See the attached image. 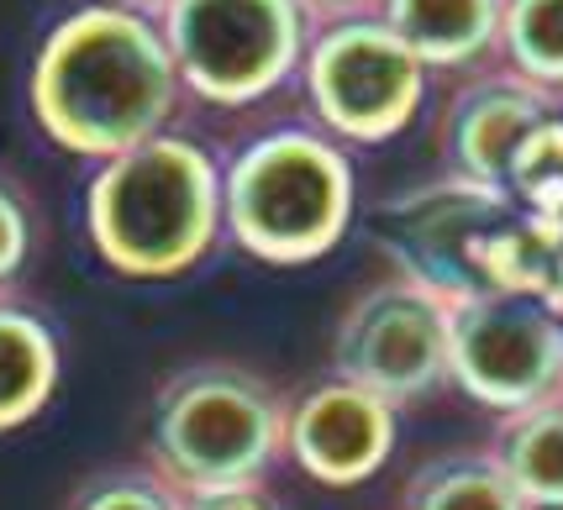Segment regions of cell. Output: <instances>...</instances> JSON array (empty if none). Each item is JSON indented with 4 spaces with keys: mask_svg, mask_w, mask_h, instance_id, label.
Wrapping results in <instances>:
<instances>
[{
    "mask_svg": "<svg viewBox=\"0 0 563 510\" xmlns=\"http://www.w3.org/2000/svg\"><path fill=\"white\" fill-rule=\"evenodd\" d=\"M506 226V195L485 190L474 179H453L427 195H406L385 206L379 217V237L400 264V279H417L442 300L464 306L490 295L485 268H479V247Z\"/></svg>",
    "mask_w": 563,
    "mask_h": 510,
    "instance_id": "9c48e42d",
    "label": "cell"
},
{
    "mask_svg": "<svg viewBox=\"0 0 563 510\" xmlns=\"http://www.w3.org/2000/svg\"><path fill=\"white\" fill-rule=\"evenodd\" d=\"M395 447V406L385 395L347 379L311 385L290 406L285 421V453L311 474L317 485L347 489L374 479Z\"/></svg>",
    "mask_w": 563,
    "mask_h": 510,
    "instance_id": "30bf717a",
    "label": "cell"
},
{
    "mask_svg": "<svg viewBox=\"0 0 563 510\" xmlns=\"http://www.w3.org/2000/svg\"><path fill=\"white\" fill-rule=\"evenodd\" d=\"M58 374H64V347L53 321L16 295H0V437L43 415Z\"/></svg>",
    "mask_w": 563,
    "mask_h": 510,
    "instance_id": "7c38bea8",
    "label": "cell"
},
{
    "mask_svg": "<svg viewBox=\"0 0 563 510\" xmlns=\"http://www.w3.org/2000/svg\"><path fill=\"white\" fill-rule=\"evenodd\" d=\"M290 406L243 364H190L169 374L147 411V468L179 495L264 485L285 453Z\"/></svg>",
    "mask_w": 563,
    "mask_h": 510,
    "instance_id": "3957f363",
    "label": "cell"
},
{
    "mask_svg": "<svg viewBox=\"0 0 563 510\" xmlns=\"http://www.w3.org/2000/svg\"><path fill=\"white\" fill-rule=\"evenodd\" d=\"M511 190L527 200V211L542 221H559L563 226V122L548 117V122L527 137L521 158H516Z\"/></svg>",
    "mask_w": 563,
    "mask_h": 510,
    "instance_id": "e0dca14e",
    "label": "cell"
},
{
    "mask_svg": "<svg viewBox=\"0 0 563 510\" xmlns=\"http://www.w3.org/2000/svg\"><path fill=\"white\" fill-rule=\"evenodd\" d=\"M111 5H126V11H143V16H153V22H158V16L169 11L174 0H111Z\"/></svg>",
    "mask_w": 563,
    "mask_h": 510,
    "instance_id": "7402d4cb",
    "label": "cell"
},
{
    "mask_svg": "<svg viewBox=\"0 0 563 510\" xmlns=\"http://www.w3.org/2000/svg\"><path fill=\"white\" fill-rule=\"evenodd\" d=\"M221 206L243 253L279 268L311 264L353 221V164L327 132L274 126L221 169Z\"/></svg>",
    "mask_w": 563,
    "mask_h": 510,
    "instance_id": "277c9868",
    "label": "cell"
},
{
    "mask_svg": "<svg viewBox=\"0 0 563 510\" xmlns=\"http://www.w3.org/2000/svg\"><path fill=\"white\" fill-rule=\"evenodd\" d=\"M448 342H453V300H442L417 279H385L347 306L332 358L338 379L400 406L448 379Z\"/></svg>",
    "mask_w": 563,
    "mask_h": 510,
    "instance_id": "ba28073f",
    "label": "cell"
},
{
    "mask_svg": "<svg viewBox=\"0 0 563 510\" xmlns=\"http://www.w3.org/2000/svg\"><path fill=\"white\" fill-rule=\"evenodd\" d=\"M300 5H306V16H311V22L332 26V22H353L368 0H300Z\"/></svg>",
    "mask_w": 563,
    "mask_h": 510,
    "instance_id": "44dd1931",
    "label": "cell"
},
{
    "mask_svg": "<svg viewBox=\"0 0 563 510\" xmlns=\"http://www.w3.org/2000/svg\"><path fill=\"white\" fill-rule=\"evenodd\" d=\"M306 96L321 126L347 143H385L417 117L427 64L379 16L321 26L306 48Z\"/></svg>",
    "mask_w": 563,
    "mask_h": 510,
    "instance_id": "8992f818",
    "label": "cell"
},
{
    "mask_svg": "<svg viewBox=\"0 0 563 510\" xmlns=\"http://www.w3.org/2000/svg\"><path fill=\"white\" fill-rule=\"evenodd\" d=\"M548 117L553 111H548V96L538 85H479V90H468L459 100V117H453V153H459L464 179L506 195L521 147Z\"/></svg>",
    "mask_w": 563,
    "mask_h": 510,
    "instance_id": "8fae6325",
    "label": "cell"
},
{
    "mask_svg": "<svg viewBox=\"0 0 563 510\" xmlns=\"http://www.w3.org/2000/svg\"><path fill=\"white\" fill-rule=\"evenodd\" d=\"M26 96L53 143L106 164L169 132L185 85L164 26L143 11L96 0L43 37Z\"/></svg>",
    "mask_w": 563,
    "mask_h": 510,
    "instance_id": "6da1fadb",
    "label": "cell"
},
{
    "mask_svg": "<svg viewBox=\"0 0 563 510\" xmlns=\"http://www.w3.org/2000/svg\"><path fill=\"white\" fill-rule=\"evenodd\" d=\"M64 510H179V489L164 485L153 468H100L69 495Z\"/></svg>",
    "mask_w": 563,
    "mask_h": 510,
    "instance_id": "ac0fdd59",
    "label": "cell"
},
{
    "mask_svg": "<svg viewBox=\"0 0 563 510\" xmlns=\"http://www.w3.org/2000/svg\"><path fill=\"white\" fill-rule=\"evenodd\" d=\"M158 26L185 96L227 111L274 96L311 48V16L300 0H174Z\"/></svg>",
    "mask_w": 563,
    "mask_h": 510,
    "instance_id": "5b68a950",
    "label": "cell"
},
{
    "mask_svg": "<svg viewBox=\"0 0 563 510\" xmlns=\"http://www.w3.org/2000/svg\"><path fill=\"white\" fill-rule=\"evenodd\" d=\"M448 379L490 411H527L553 400L563 385V326L542 300L527 295H479L453 306Z\"/></svg>",
    "mask_w": 563,
    "mask_h": 510,
    "instance_id": "52a82bcc",
    "label": "cell"
},
{
    "mask_svg": "<svg viewBox=\"0 0 563 510\" xmlns=\"http://www.w3.org/2000/svg\"><path fill=\"white\" fill-rule=\"evenodd\" d=\"M85 226L96 253L126 279H174L196 268L227 226L217 158L179 132L126 147L90 179Z\"/></svg>",
    "mask_w": 563,
    "mask_h": 510,
    "instance_id": "7a4b0ae2",
    "label": "cell"
},
{
    "mask_svg": "<svg viewBox=\"0 0 563 510\" xmlns=\"http://www.w3.org/2000/svg\"><path fill=\"white\" fill-rule=\"evenodd\" d=\"M500 37L532 85H563V0H500Z\"/></svg>",
    "mask_w": 563,
    "mask_h": 510,
    "instance_id": "2e32d148",
    "label": "cell"
},
{
    "mask_svg": "<svg viewBox=\"0 0 563 510\" xmlns=\"http://www.w3.org/2000/svg\"><path fill=\"white\" fill-rule=\"evenodd\" d=\"M37 243H43V221H37L32 195L22 179L0 169V295L16 290V279L37 258Z\"/></svg>",
    "mask_w": 563,
    "mask_h": 510,
    "instance_id": "d6986e66",
    "label": "cell"
},
{
    "mask_svg": "<svg viewBox=\"0 0 563 510\" xmlns=\"http://www.w3.org/2000/svg\"><path fill=\"white\" fill-rule=\"evenodd\" d=\"M179 510H279L264 485H238V489H206V495H179Z\"/></svg>",
    "mask_w": 563,
    "mask_h": 510,
    "instance_id": "ffe728a7",
    "label": "cell"
},
{
    "mask_svg": "<svg viewBox=\"0 0 563 510\" xmlns=\"http://www.w3.org/2000/svg\"><path fill=\"white\" fill-rule=\"evenodd\" d=\"M406 510H527V500L495 458H448L411 479Z\"/></svg>",
    "mask_w": 563,
    "mask_h": 510,
    "instance_id": "9a60e30c",
    "label": "cell"
},
{
    "mask_svg": "<svg viewBox=\"0 0 563 510\" xmlns=\"http://www.w3.org/2000/svg\"><path fill=\"white\" fill-rule=\"evenodd\" d=\"M495 463L506 468L527 510H563V400H542L506 415Z\"/></svg>",
    "mask_w": 563,
    "mask_h": 510,
    "instance_id": "5bb4252c",
    "label": "cell"
},
{
    "mask_svg": "<svg viewBox=\"0 0 563 510\" xmlns=\"http://www.w3.org/2000/svg\"><path fill=\"white\" fill-rule=\"evenodd\" d=\"M385 16L406 48L417 53L421 64H468L500 37V0H379Z\"/></svg>",
    "mask_w": 563,
    "mask_h": 510,
    "instance_id": "4fadbf2b",
    "label": "cell"
}]
</instances>
